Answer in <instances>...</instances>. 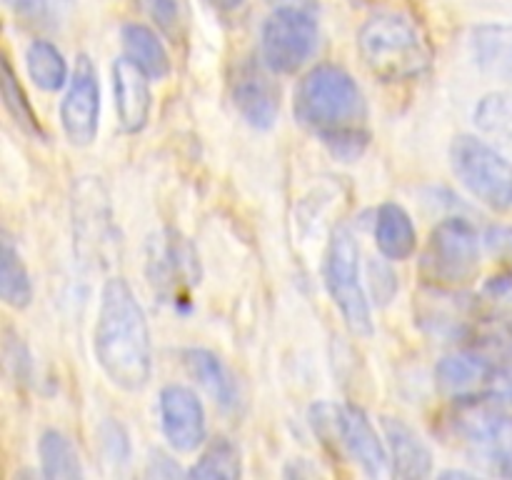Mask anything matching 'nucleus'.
Listing matches in <instances>:
<instances>
[{
  "label": "nucleus",
  "instance_id": "obj_1",
  "mask_svg": "<svg viewBox=\"0 0 512 480\" xmlns=\"http://www.w3.org/2000/svg\"><path fill=\"white\" fill-rule=\"evenodd\" d=\"M293 113L303 128L313 130L325 148L345 163L360 160L368 148V108L363 90L340 65H315L303 75L295 88Z\"/></svg>",
  "mask_w": 512,
  "mask_h": 480
},
{
  "label": "nucleus",
  "instance_id": "obj_2",
  "mask_svg": "<svg viewBox=\"0 0 512 480\" xmlns=\"http://www.w3.org/2000/svg\"><path fill=\"white\" fill-rule=\"evenodd\" d=\"M95 360L118 388L138 393L153 373V345L148 320L133 288L123 278L103 285L98 323L93 333Z\"/></svg>",
  "mask_w": 512,
  "mask_h": 480
},
{
  "label": "nucleus",
  "instance_id": "obj_3",
  "mask_svg": "<svg viewBox=\"0 0 512 480\" xmlns=\"http://www.w3.org/2000/svg\"><path fill=\"white\" fill-rule=\"evenodd\" d=\"M358 53L365 68L383 83L423 78L433 53L418 25L400 13H378L358 30Z\"/></svg>",
  "mask_w": 512,
  "mask_h": 480
},
{
  "label": "nucleus",
  "instance_id": "obj_4",
  "mask_svg": "<svg viewBox=\"0 0 512 480\" xmlns=\"http://www.w3.org/2000/svg\"><path fill=\"white\" fill-rule=\"evenodd\" d=\"M480 270V235L465 218H445L420 253L418 275L428 288L460 290Z\"/></svg>",
  "mask_w": 512,
  "mask_h": 480
},
{
  "label": "nucleus",
  "instance_id": "obj_5",
  "mask_svg": "<svg viewBox=\"0 0 512 480\" xmlns=\"http://www.w3.org/2000/svg\"><path fill=\"white\" fill-rule=\"evenodd\" d=\"M75 255L83 265L105 270L120 253V233L110 210V198L98 178H78L73 185Z\"/></svg>",
  "mask_w": 512,
  "mask_h": 480
},
{
  "label": "nucleus",
  "instance_id": "obj_6",
  "mask_svg": "<svg viewBox=\"0 0 512 480\" xmlns=\"http://www.w3.org/2000/svg\"><path fill=\"white\" fill-rule=\"evenodd\" d=\"M323 278L335 308L343 315L345 328L358 338L373 335V315L360 283V248L353 230L338 225L330 233L323 260Z\"/></svg>",
  "mask_w": 512,
  "mask_h": 480
},
{
  "label": "nucleus",
  "instance_id": "obj_7",
  "mask_svg": "<svg viewBox=\"0 0 512 480\" xmlns=\"http://www.w3.org/2000/svg\"><path fill=\"white\" fill-rule=\"evenodd\" d=\"M455 178L488 208L512 210V163L478 135H458L450 145Z\"/></svg>",
  "mask_w": 512,
  "mask_h": 480
},
{
  "label": "nucleus",
  "instance_id": "obj_8",
  "mask_svg": "<svg viewBox=\"0 0 512 480\" xmlns=\"http://www.w3.org/2000/svg\"><path fill=\"white\" fill-rule=\"evenodd\" d=\"M148 283L158 300L183 308L193 298L200 285V260L193 243L180 230L165 228L155 233L148 243V263H145Z\"/></svg>",
  "mask_w": 512,
  "mask_h": 480
},
{
  "label": "nucleus",
  "instance_id": "obj_9",
  "mask_svg": "<svg viewBox=\"0 0 512 480\" xmlns=\"http://www.w3.org/2000/svg\"><path fill=\"white\" fill-rule=\"evenodd\" d=\"M318 43L315 13L303 8H275L260 30V58L270 73H298L313 58Z\"/></svg>",
  "mask_w": 512,
  "mask_h": 480
},
{
  "label": "nucleus",
  "instance_id": "obj_10",
  "mask_svg": "<svg viewBox=\"0 0 512 480\" xmlns=\"http://www.w3.org/2000/svg\"><path fill=\"white\" fill-rule=\"evenodd\" d=\"M60 125L75 148H88L98 135L100 125V83L98 70L88 55H78L68 93L60 103Z\"/></svg>",
  "mask_w": 512,
  "mask_h": 480
},
{
  "label": "nucleus",
  "instance_id": "obj_11",
  "mask_svg": "<svg viewBox=\"0 0 512 480\" xmlns=\"http://www.w3.org/2000/svg\"><path fill=\"white\" fill-rule=\"evenodd\" d=\"M160 428L178 453H193L205 440V410L198 395L185 385H165L158 395Z\"/></svg>",
  "mask_w": 512,
  "mask_h": 480
},
{
  "label": "nucleus",
  "instance_id": "obj_12",
  "mask_svg": "<svg viewBox=\"0 0 512 480\" xmlns=\"http://www.w3.org/2000/svg\"><path fill=\"white\" fill-rule=\"evenodd\" d=\"M435 380H438L440 393L448 398L473 400L493 393L505 378L488 358L465 348L455 355H445L435 365Z\"/></svg>",
  "mask_w": 512,
  "mask_h": 480
},
{
  "label": "nucleus",
  "instance_id": "obj_13",
  "mask_svg": "<svg viewBox=\"0 0 512 480\" xmlns=\"http://www.w3.org/2000/svg\"><path fill=\"white\" fill-rule=\"evenodd\" d=\"M338 445L370 475L380 478L388 473L390 455L380 440L378 430L370 423L368 413L360 405H338Z\"/></svg>",
  "mask_w": 512,
  "mask_h": 480
},
{
  "label": "nucleus",
  "instance_id": "obj_14",
  "mask_svg": "<svg viewBox=\"0 0 512 480\" xmlns=\"http://www.w3.org/2000/svg\"><path fill=\"white\" fill-rule=\"evenodd\" d=\"M113 93L118 128L125 135L143 133L150 120V108H153L148 75L128 58H118L113 63Z\"/></svg>",
  "mask_w": 512,
  "mask_h": 480
},
{
  "label": "nucleus",
  "instance_id": "obj_15",
  "mask_svg": "<svg viewBox=\"0 0 512 480\" xmlns=\"http://www.w3.org/2000/svg\"><path fill=\"white\" fill-rule=\"evenodd\" d=\"M383 430L385 440H388L390 473L395 478L415 480L428 478L433 473V453H430L428 443L420 438V433L413 425H408L400 418H393V415H385Z\"/></svg>",
  "mask_w": 512,
  "mask_h": 480
},
{
  "label": "nucleus",
  "instance_id": "obj_16",
  "mask_svg": "<svg viewBox=\"0 0 512 480\" xmlns=\"http://www.w3.org/2000/svg\"><path fill=\"white\" fill-rule=\"evenodd\" d=\"M233 103L240 118L255 130H270L280 113V93L273 80L255 68H243L233 83Z\"/></svg>",
  "mask_w": 512,
  "mask_h": 480
},
{
  "label": "nucleus",
  "instance_id": "obj_17",
  "mask_svg": "<svg viewBox=\"0 0 512 480\" xmlns=\"http://www.w3.org/2000/svg\"><path fill=\"white\" fill-rule=\"evenodd\" d=\"M183 363L188 373L205 388V393L215 400L220 410L233 413L240 405V388L235 383L228 365L208 348H185Z\"/></svg>",
  "mask_w": 512,
  "mask_h": 480
},
{
  "label": "nucleus",
  "instance_id": "obj_18",
  "mask_svg": "<svg viewBox=\"0 0 512 480\" xmlns=\"http://www.w3.org/2000/svg\"><path fill=\"white\" fill-rule=\"evenodd\" d=\"M470 53L483 73L512 83V25H478L470 33Z\"/></svg>",
  "mask_w": 512,
  "mask_h": 480
},
{
  "label": "nucleus",
  "instance_id": "obj_19",
  "mask_svg": "<svg viewBox=\"0 0 512 480\" xmlns=\"http://www.w3.org/2000/svg\"><path fill=\"white\" fill-rule=\"evenodd\" d=\"M375 243L388 260H408L418 248L413 218L398 203H383L375 213Z\"/></svg>",
  "mask_w": 512,
  "mask_h": 480
},
{
  "label": "nucleus",
  "instance_id": "obj_20",
  "mask_svg": "<svg viewBox=\"0 0 512 480\" xmlns=\"http://www.w3.org/2000/svg\"><path fill=\"white\" fill-rule=\"evenodd\" d=\"M125 58L138 65L150 80H163L170 75V55L163 40L153 28L143 23H128L120 30Z\"/></svg>",
  "mask_w": 512,
  "mask_h": 480
},
{
  "label": "nucleus",
  "instance_id": "obj_21",
  "mask_svg": "<svg viewBox=\"0 0 512 480\" xmlns=\"http://www.w3.org/2000/svg\"><path fill=\"white\" fill-rule=\"evenodd\" d=\"M40 473L48 480H78L83 478V465H80L78 450L73 440L60 430H45L38 440Z\"/></svg>",
  "mask_w": 512,
  "mask_h": 480
},
{
  "label": "nucleus",
  "instance_id": "obj_22",
  "mask_svg": "<svg viewBox=\"0 0 512 480\" xmlns=\"http://www.w3.org/2000/svg\"><path fill=\"white\" fill-rule=\"evenodd\" d=\"M25 68L30 80L45 93H55L68 83V63L50 40H33L25 53Z\"/></svg>",
  "mask_w": 512,
  "mask_h": 480
},
{
  "label": "nucleus",
  "instance_id": "obj_23",
  "mask_svg": "<svg viewBox=\"0 0 512 480\" xmlns=\"http://www.w3.org/2000/svg\"><path fill=\"white\" fill-rule=\"evenodd\" d=\"M240 475H243V458L240 448L230 438H215L188 470V478L195 480H235Z\"/></svg>",
  "mask_w": 512,
  "mask_h": 480
},
{
  "label": "nucleus",
  "instance_id": "obj_24",
  "mask_svg": "<svg viewBox=\"0 0 512 480\" xmlns=\"http://www.w3.org/2000/svg\"><path fill=\"white\" fill-rule=\"evenodd\" d=\"M0 295H3L5 305L15 310L28 308L33 300V283H30V273L25 268L23 258L15 250L13 240H3V255H0Z\"/></svg>",
  "mask_w": 512,
  "mask_h": 480
},
{
  "label": "nucleus",
  "instance_id": "obj_25",
  "mask_svg": "<svg viewBox=\"0 0 512 480\" xmlns=\"http://www.w3.org/2000/svg\"><path fill=\"white\" fill-rule=\"evenodd\" d=\"M3 103H5V110L10 113V118L15 120V125H18L23 133H28L30 138L45 140L43 125H40V120L35 118L25 90L20 88V83L15 80L10 60H3Z\"/></svg>",
  "mask_w": 512,
  "mask_h": 480
},
{
  "label": "nucleus",
  "instance_id": "obj_26",
  "mask_svg": "<svg viewBox=\"0 0 512 480\" xmlns=\"http://www.w3.org/2000/svg\"><path fill=\"white\" fill-rule=\"evenodd\" d=\"M475 120L485 133L495 135L512 148V95H488L475 108Z\"/></svg>",
  "mask_w": 512,
  "mask_h": 480
},
{
  "label": "nucleus",
  "instance_id": "obj_27",
  "mask_svg": "<svg viewBox=\"0 0 512 480\" xmlns=\"http://www.w3.org/2000/svg\"><path fill=\"white\" fill-rule=\"evenodd\" d=\"M138 8L153 20L168 38L180 40L183 33V13H180V0H138Z\"/></svg>",
  "mask_w": 512,
  "mask_h": 480
},
{
  "label": "nucleus",
  "instance_id": "obj_28",
  "mask_svg": "<svg viewBox=\"0 0 512 480\" xmlns=\"http://www.w3.org/2000/svg\"><path fill=\"white\" fill-rule=\"evenodd\" d=\"M100 448L108 455L110 463H125L130 455V443L123 425L115 420H105L103 430H100Z\"/></svg>",
  "mask_w": 512,
  "mask_h": 480
},
{
  "label": "nucleus",
  "instance_id": "obj_29",
  "mask_svg": "<svg viewBox=\"0 0 512 480\" xmlns=\"http://www.w3.org/2000/svg\"><path fill=\"white\" fill-rule=\"evenodd\" d=\"M5 5L23 18L40 23V20H48L50 13L58 8V0H5Z\"/></svg>",
  "mask_w": 512,
  "mask_h": 480
},
{
  "label": "nucleus",
  "instance_id": "obj_30",
  "mask_svg": "<svg viewBox=\"0 0 512 480\" xmlns=\"http://www.w3.org/2000/svg\"><path fill=\"white\" fill-rule=\"evenodd\" d=\"M180 475H183V468L173 458H168L165 453H158V450L150 455L148 478H180Z\"/></svg>",
  "mask_w": 512,
  "mask_h": 480
},
{
  "label": "nucleus",
  "instance_id": "obj_31",
  "mask_svg": "<svg viewBox=\"0 0 512 480\" xmlns=\"http://www.w3.org/2000/svg\"><path fill=\"white\" fill-rule=\"evenodd\" d=\"M485 398H488L505 418L512 420V378H505L503 383H500L493 393L485 395Z\"/></svg>",
  "mask_w": 512,
  "mask_h": 480
},
{
  "label": "nucleus",
  "instance_id": "obj_32",
  "mask_svg": "<svg viewBox=\"0 0 512 480\" xmlns=\"http://www.w3.org/2000/svg\"><path fill=\"white\" fill-rule=\"evenodd\" d=\"M370 273H373V280H370V285H373V295L378 303H390V298H393V293L390 290H385V280H395L393 270L388 268V265H380V278L378 273H375L373 268H370Z\"/></svg>",
  "mask_w": 512,
  "mask_h": 480
},
{
  "label": "nucleus",
  "instance_id": "obj_33",
  "mask_svg": "<svg viewBox=\"0 0 512 480\" xmlns=\"http://www.w3.org/2000/svg\"><path fill=\"white\" fill-rule=\"evenodd\" d=\"M268 3L275 5V8H303L310 10V13L318 10V0H268Z\"/></svg>",
  "mask_w": 512,
  "mask_h": 480
},
{
  "label": "nucleus",
  "instance_id": "obj_34",
  "mask_svg": "<svg viewBox=\"0 0 512 480\" xmlns=\"http://www.w3.org/2000/svg\"><path fill=\"white\" fill-rule=\"evenodd\" d=\"M203 3L208 5V8H213L215 13H233V10H238L245 0H203Z\"/></svg>",
  "mask_w": 512,
  "mask_h": 480
},
{
  "label": "nucleus",
  "instance_id": "obj_35",
  "mask_svg": "<svg viewBox=\"0 0 512 480\" xmlns=\"http://www.w3.org/2000/svg\"><path fill=\"white\" fill-rule=\"evenodd\" d=\"M495 470H498L500 475H505V478H512V445L508 448V453L500 458V463L495 465Z\"/></svg>",
  "mask_w": 512,
  "mask_h": 480
},
{
  "label": "nucleus",
  "instance_id": "obj_36",
  "mask_svg": "<svg viewBox=\"0 0 512 480\" xmlns=\"http://www.w3.org/2000/svg\"><path fill=\"white\" fill-rule=\"evenodd\" d=\"M443 478H473L470 473H465V470H445V473H440Z\"/></svg>",
  "mask_w": 512,
  "mask_h": 480
}]
</instances>
